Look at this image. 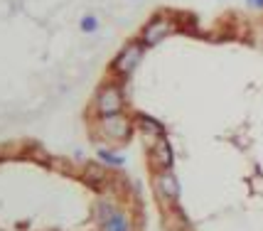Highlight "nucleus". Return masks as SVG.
<instances>
[{
  "instance_id": "f257e3e1",
  "label": "nucleus",
  "mask_w": 263,
  "mask_h": 231,
  "mask_svg": "<svg viewBox=\"0 0 263 231\" xmlns=\"http://www.w3.org/2000/svg\"><path fill=\"white\" fill-rule=\"evenodd\" d=\"M145 49H148V47L143 45L140 40H136V42H128V45L114 57V62H111V74L121 76V79L130 76V74L138 69V64L143 62Z\"/></svg>"
},
{
  "instance_id": "f03ea898",
  "label": "nucleus",
  "mask_w": 263,
  "mask_h": 231,
  "mask_svg": "<svg viewBox=\"0 0 263 231\" xmlns=\"http://www.w3.org/2000/svg\"><path fill=\"white\" fill-rule=\"evenodd\" d=\"M133 118L126 116L123 111L121 113H111V116H101L99 118V130H101L103 138L114 140V143H126L133 136Z\"/></svg>"
},
{
  "instance_id": "7ed1b4c3",
  "label": "nucleus",
  "mask_w": 263,
  "mask_h": 231,
  "mask_svg": "<svg viewBox=\"0 0 263 231\" xmlns=\"http://www.w3.org/2000/svg\"><path fill=\"white\" fill-rule=\"evenodd\" d=\"M175 30H177V25L172 23L167 15H155V17H150L148 23H145V27H143L140 42L145 47H158V45H162Z\"/></svg>"
},
{
  "instance_id": "20e7f679",
  "label": "nucleus",
  "mask_w": 263,
  "mask_h": 231,
  "mask_svg": "<svg viewBox=\"0 0 263 231\" xmlns=\"http://www.w3.org/2000/svg\"><path fill=\"white\" fill-rule=\"evenodd\" d=\"M93 108L99 116H111V113H121L126 108V99L123 91L116 86V84H106L99 89L96 99H93Z\"/></svg>"
},
{
  "instance_id": "39448f33",
  "label": "nucleus",
  "mask_w": 263,
  "mask_h": 231,
  "mask_svg": "<svg viewBox=\"0 0 263 231\" xmlns=\"http://www.w3.org/2000/svg\"><path fill=\"white\" fill-rule=\"evenodd\" d=\"M150 162H153V167H155L158 172H160V170H172V165H175V150H172V143L167 140V136L153 138Z\"/></svg>"
},
{
  "instance_id": "423d86ee",
  "label": "nucleus",
  "mask_w": 263,
  "mask_h": 231,
  "mask_svg": "<svg viewBox=\"0 0 263 231\" xmlns=\"http://www.w3.org/2000/svg\"><path fill=\"white\" fill-rule=\"evenodd\" d=\"M155 187H158L162 199H167V202H177L180 199V182H177L172 170H160L155 175Z\"/></svg>"
},
{
  "instance_id": "0eeeda50",
  "label": "nucleus",
  "mask_w": 263,
  "mask_h": 231,
  "mask_svg": "<svg viewBox=\"0 0 263 231\" xmlns=\"http://www.w3.org/2000/svg\"><path fill=\"white\" fill-rule=\"evenodd\" d=\"M130 229H133L130 217H128L126 211H121V209H116L108 219L101 221V231H130Z\"/></svg>"
},
{
  "instance_id": "6e6552de",
  "label": "nucleus",
  "mask_w": 263,
  "mask_h": 231,
  "mask_svg": "<svg viewBox=\"0 0 263 231\" xmlns=\"http://www.w3.org/2000/svg\"><path fill=\"white\" fill-rule=\"evenodd\" d=\"M136 123H138V128H140L143 133H148V136H153V138L165 136V126H162L158 118H153V116H148V113H138Z\"/></svg>"
},
{
  "instance_id": "1a4fd4ad",
  "label": "nucleus",
  "mask_w": 263,
  "mask_h": 231,
  "mask_svg": "<svg viewBox=\"0 0 263 231\" xmlns=\"http://www.w3.org/2000/svg\"><path fill=\"white\" fill-rule=\"evenodd\" d=\"M96 158H99V162H101V165H108V167H121V165L126 162V158H123V155L108 150V148H96Z\"/></svg>"
},
{
  "instance_id": "9d476101",
  "label": "nucleus",
  "mask_w": 263,
  "mask_h": 231,
  "mask_svg": "<svg viewBox=\"0 0 263 231\" xmlns=\"http://www.w3.org/2000/svg\"><path fill=\"white\" fill-rule=\"evenodd\" d=\"M99 27H101V20H99L93 12H86V15L79 20V30L84 32V35H96Z\"/></svg>"
},
{
  "instance_id": "9b49d317",
  "label": "nucleus",
  "mask_w": 263,
  "mask_h": 231,
  "mask_svg": "<svg viewBox=\"0 0 263 231\" xmlns=\"http://www.w3.org/2000/svg\"><path fill=\"white\" fill-rule=\"evenodd\" d=\"M116 209H118V207H116L114 199H103V202H99V204H96V221H99V224H101V221H106L116 211Z\"/></svg>"
},
{
  "instance_id": "f8f14e48",
  "label": "nucleus",
  "mask_w": 263,
  "mask_h": 231,
  "mask_svg": "<svg viewBox=\"0 0 263 231\" xmlns=\"http://www.w3.org/2000/svg\"><path fill=\"white\" fill-rule=\"evenodd\" d=\"M86 180L91 182V185H101L103 180H106V175H103V170H101V165L96 167V165H91L89 170H86Z\"/></svg>"
},
{
  "instance_id": "ddd939ff",
  "label": "nucleus",
  "mask_w": 263,
  "mask_h": 231,
  "mask_svg": "<svg viewBox=\"0 0 263 231\" xmlns=\"http://www.w3.org/2000/svg\"><path fill=\"white\" fill-rule=\"evenodd\" d=\"M246 5L253 10H263V0H246Z\"/></svg>"
}]
</instances>
